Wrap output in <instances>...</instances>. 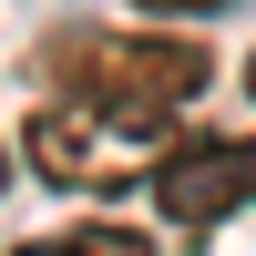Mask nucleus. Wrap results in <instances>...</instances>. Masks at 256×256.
<instances>
[{
    "label": "nucleus",
    "instance_id": "3",
    "mask_svg": "<svg viewBox=\"0 0 256 256\" xmlns=\"http://www.w3.org/2000/svg\"><path fill=\"white\" fill-rule=\"evenodd\" d=\"M144 134H123L113 113H92V102H41L31 123H20V154H31L41 184H62V195H113V184L154 174V154H134Z\"/></svg>",
    "mask_w": 256,
    "mask_h": 256
},
{
    "label": "nucleus",
    "instance_id": "2",
    "mask_svg": "<svg viewBox=\"0 0 256 256\" xmlns=\"http://www.w3.org/2000/svg\"><path fill=\"white\" fill-rule=\"evenodd\" d=\"M154 205L184 236H216L236 205H256V134H164L154 144Z\"/></svg>",
    "mask_w": 256,
    "mask_h": 256
},
{
    "label": "nucleus",
    "instance_id": "1",
    "mask_svg": "<svg viewBox=\"0 0 256 256\" xmlns=\"http://www.w3.org/2000/svg\"><path fill=\"white\" fill-rule=\"evenodd\" d=\"M41 72H52L62 102H92L123 134L164 144L174 113L205 92L216 62H205V41H174V31H62L52 52H41Z\"/></svg>",
    "mask_w": 256,
    "mask_h": 256
},
{
    "label": "nucleus",
    "instance_id": "6",
    "mask_svg": "<svg viewBox=\"0 0 256 256\" xmlns=\"http://www.w3.org/2000/svg\"><path fill=\"white\" fill-rule=\"evenodd\" d=\"M0 184H10V144H0Z\"/></svg>",
    "mask_w": 256,
    "mask_h": 256
},
{
    "label": "nucleus",
    "instance_id": "7",
    "mask_svg": "<svg viewBox=\"0 0 256 256\" xmlns=\"http://www.w3.org/2000/svg\"><path fill=\"white\" fill-rule=\"evenodd\" d=\"M246 92H256V52H246Z\"/></svg>",
    "mask_w": 256,
    "mask_h": 256
},
{
    "label": "nucleus",
    "instance_id": "5",
    "mask_svg": "<svg viewBox=\"0 0 256 256\" xmlns=\"http://www.w3.org/2000/svg\"><path fill=\"white\" fill-rule=\"evenodd\" d=\"M134 10H144V20H216L226 0H134Z\"/></svg>",
    "mask_w": 256,
    "mask_h": 256
},
{
    "label": "nucleus",
    "instance_id": "4",
    "mask_svg": "<svg viewBox=\"0 0 256 256\" xmlns=\"http://www.w3.org/2000/svg\"><path fill=\"white\" fill-rule=\"evenodd\" d=\"M10 256H154V236H144V226H123V216H82V226L31 236V246H10Z\"/></svg>",
    "mask_w": 256,
    "mask_h": 256
}]
</instances>
